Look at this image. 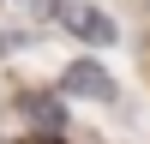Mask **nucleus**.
Instances as JSON below:
<instances>
[{
    "instance_id": "obj_1",
    "label": "nucleus",
    "mask_w": 150,
    "mask_h": 144,
    "mask_svg": "<svg viewBox=\"0 0 150 144\" xmlns=\"http://www.w3.org/2000/svg\"><path fill=\"white\" fill-rule=\"evenodd\" d=\"M48 24H54L66 42L90 48V54H108V48H120V18L102 6V0H54Z\"/></svg>"
},
{
    "instance_id": "obj_2",
    "label": "nucleus",
    "mask_w": 150,
    "mask_h": 144,
    "mask_svg": "<svg viewBox=\"0 0 150 144\" xmlns=\"http://www.w3.org/2000/svg\"><path fill=\"white\" fill-rule=\"evenodd\" d=\"M60 90H66V102H96V108H114L120 102V78L90 54V48L60 66Z\"/></svg>"
},
{
    "instance_id": "obj_3",
    "label": "nucleus",
    "mask_w": 150,
    "mask_h": 144,
    "mask_svg": "<svg viewBox=\"0 0 150 144\" xmlns=\"http://www.w3.org/2000/svg\"><path fill=\"white\" fill-rule=\"evenodd\" d=\"M18 108H24V120L42 132V144H60V138H66V90H60V84H54V90H24Z\"/></svg>"
},
{
    "instance_id": "obj_4",
    "label": "nucleus",
    "mask_w": 150,
    "mask_h": 144,
    "mask_svg": "<svg viewBox=\"0 0 150 144\" xmlns=\"http://www.w3.org/2000/svg\"><path fill=\"white\" fill-rule=\"evenodd\" d=\"M0 6H18V12H30V18H48L54 0H0Z\"/></svg>"
},
{
    "instance_id": "obj_5",
    "label": "nucleus",
    "mask_w": 150,
    "mask_h": 144,
    "mask_svg": "<svg viewBox=\"0 0 150 144\" xmlns=\"http://www.w3.org/2000/svg\"><path fill=\"white\" fill-rule=\"evenodd\" d=\"M18 48H30V30H0V54H18Z\"/></svg>"
}]
</instances>
